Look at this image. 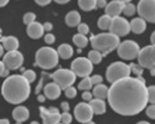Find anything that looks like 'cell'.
Instances as JSON below:
<instances>
[{
	"instance_id": "6da1fadb",
	"label": "cell",
	"mask_w": 155,
	"mask_h": 124,
	"mask_svg": "<svg viewBox=\"0 0 155 124\" xmlns=\"http://www.w3.org/2000/svg\"><path fill=\"white\" fill-rule=\"evenodd\" d=\"M107 98L112 109L118 114L135 116L148 104V87L141 77H127L112 83Z\"/></svg>"
},
{
	"instance_id": "7a4b0ae2",
	"label": "cell",
	"mask_w": 155,
	"mask_h": 124,
	"mask_svg": "<svg viewBox=\"0 0 155 124\" xmlns=\"http://www.w3.org/2000/svg\"><path fill=\"white\" fill-rule=\"evenodd\" d=\"M31 92L30 83L21 74H12L6 77L2 86V94L5 101L11 104H20L29 98Z\"/></svg>"
},
{
	"instance_id": "3957f363",
	"label": "cell",
	"mask_w": 155,
	"mask_h": 124,
	"mask_svg": "<svg viewBox=\"0 0 155 124\" xmlns=\"http://www.w3.org/2000/svg\"><path fill=\"white\" fill-rule=\"evenodd\" d=\"M119 37L113 34H99V35H93L91 37V45L93 50L101 52L103 56H107L113 50H115L119 46Z\"/></svg>"
},
{
	"instance_id": "277c9868",
	"label": "cell",
	"mask_w": 155,
	"mask_h": 124,
	"mask_svg": "<svg viewBox=\"0 0 155 124\" xmlns=\"http://www.w3.org/2000/svg\"><path fill=\"white\" fill-rule=\"evenodd\" d=\"M58 54L52 47H41L36 51L35 65L44 70H51L58 64Z\"/></svg>"
},
{
	"instance_id": "5b68a950",
	"label": "cell",
	"mask_w": 155,
	"mask_h": 124,
	"mask_svg": "<svg viewBox=\"0 0 155 124\" xmlns=\"http://www.w3.org/2000/svg\"><path fill=\"white\" fill-rule=\"evenodd\" d=\"M130 67L125 65L124 62H114V64L109 65V67L106 71V78L108 82L114 83L119 80L130 77Z\"/></svg>"
},
{
	"instance_id": "8992f818",
	"label": "cell",
	"mask_w": 155,
	"mask_h": 124,
	"mask_svg": "<svg viewBox=\"0 0 155 124\" xmlns=\"http://www.w3.org/2000/svg\"><path fill=\"white\" fill-rule=\"evenodd\" d=\"M139 65L143 68H148L153 76H155V45L145 46L140 50L138 55Z\"/></svg>"
},
{
	"instance_id": "52a82bcc",
	"label": "cell",
	"mask_w": 155,
	"mask_h": 124,
	"mask_svg": "<svg viewBox=\"0 0 155 124\" xmlns=\"http://www.w3.org/2000/svg\"><path fill=\"white\" fill-rule=\"evenodd\" d=\"M76 74L67 68H60L55 73L51 74V78L54 80L56 84H58L61 90H66L68 87H72V84L76 82Z\"/></svg>"
},
{
	"instance_id": "ba28073f",
	"label": "cell",
	"mask_w": 155,
	"mask_h": 124,
	"mask_svg": "<svg viewBox=\"0 0 155 124\" xmlns=\"http://www.w3.org/2000/svg\"><path fill=\"white\" fill-rule=\"evenodd\" d=\"M71 71L76 74L77 77H88L93 71V64L89 61L87 57H78L76 58L72 65H71Z\"/></svg>"
},
{
	"instance_id": "9c48e42d",
	"label": "cell",
	"mask_w": 155,
	"mask_h": 124,
	"mask_svg": "<svg viewBox=\"0 0 155 124\" xmlns=\"http://www.w3.org/2000/svg\"><path fill=\"white\" fill-rule=\"evenodd\" d=\"M117 51H118L119 57H122L123 60H134L138 57L140 48L135 41L127 40L119 44V46L117 47Z\"/></svg>"
},
{
	"instance_id": "30bf717a",
	"label": "cell",
	"mask_w": 155,
	"mask_h": 124,
	"mask_svg": "<svg viewBox=\"0 0 155 124\" xmlns=\"http://www.w3.org/2000/svg\"><path fill=\"white\" fill-rule=\"evenodd\" d=\"M137 11L141 19L155 24V0H139Z\"/></svg>"
},
{
	"instance_id": "8fae6325",
	"label": "cell",
	"mask_w": 155,
	"mask_h": 124,
	"mask_svg": "<svg viewBox=\"0 0 155 124\" xmlns=\"http://www.w3.org/2000/svg\"><path fill=\"white\" fill-rule=\"evenodd\" d=\"M130 31V25L129 22L120 16L117 18H112V22H110V26H109V32L115 35V36H125L129 34Z\"/></svg>"
},
{
	"instance_id": "7c38bea8",
	"label": "cell",
	"mask_w": 155,
	"mask_h": 124,
	"mask_svg": "<svg viewBox=\"0 0 155 124\" xmlns=\"http://www.w3.org/2000/svg\"><path fill=\"white\" fill-rule=\"evenodd\" d=\"M3 64L10 71L18 70L24 64V56L20 51H10L3 56Z\"/></svg>"
},
{
	"instance_id": "4fadbf2b",
	"label": "cell",
	"mask_w": 155,
	"mask_h": 124,
	"mask_svg": "<svg viewBox=\"0 0 155 124\" xmlns=\"http://www.w3.org/2000/svg\"><path fill=\"white\" fill-rule=\"evenodd\" d=\"M92 117H93V112L89 107L88 103H78L76 107H74V118L78 120L80 123H87L89 120H92Z\"/></svg>"
},
{
	"instance_id": "5bb4252c",
	"label": "cell",
	"mask_w": 155,
	"mask_h": 124,
	"mask_svg": "<svg viewBox=\"0 0 155 124\" xmlns=\"http://www.w3.org/2000/svg\"><path fill=\"white\" fill-rule=\"evenodd\" d=\"M40 113L44 120V124H57L60 123V112L57 108H40Z\"/></svg>"
},
{
	"instance_id": "9a60e30c",
	"label": "cell",
	"mask_w": 155,
	"mask_h": 124,
	"mask_svg": "<svg viewBox=\"0 0 155 124\" xmlns=\"http://www.w3.org/2000/svg\"><path fill=\"white\" fill-rule=\"evenodd\" d=\"M123 8H124L123 3L118 2V0H113L106 6V15L110 18H117L123 12Z\"/></svg>"
},
{
	"instance_id": "2e32d148",
	"label": "cell",
	"mask_w": 155,
	"mask_h": 124,
	"mask_svg": "<svg viewBox=\"0 0 155 124\" xmlns=\"http://www.w3.org/2000/svg\"><path fill=\"white\" fill-rule=\"evenodd\" d=\"M61 91L62 90L58 87V84H56L55 82H51V83L48 82L44 88V94L48 99H57L61 94Z\"/></svg>"
},
{
	"instance_id": "e0dca14e",
	"label": "cell",
	"mask_w": 155,
	"mask_h": 124,
	"mask_svg": "<svg viewBox=\"0 0 155 124\" xmlns=\"http://www.w3.org/2000/svg\"><path fill=\"white\" fill-rule=\"evenodd\" d=\"M26 32H28L29 37H31V39H40V37L44 35L45 30H44L42 24L36 22V21H35V22H32V24L28 25Z\"/></svg>"
},
{
	"instance_id": "ac0fdd59",
	"label": "cell",
	"mask_w": 155,
	"mask_h": 124,
	"mask_svg": "<svg viewBox=\"0 0 155 124\" xmlns=\"http://www.w3.org/2000/svg\"><path fill=\"white\" fill-rule=\"evenodd\" d=\"M88 104H89V107H91V109H92V112H93V114H98V116H101V114L104 113L106 109H107V104H106V102H104V99L94 98V99H92V101L89 102Z\"/></svg>"
},
{
	"instance_id": "d6986e66",
	"label": "cell",
	"mask_w": 155,
	"mask_h": 124,
	"mask_svg": "<svg viewBox=\"0 0 155 124\" xmlns=\"http://www.w3.org/2000/svg\"><path fill=\"white\" fill-rule=\"evenodd\" d=\"M2 45L4 47V50H6L8 52L10 51H18L19 48V40L14 36H8V37H3L2 39Z\"/></svg>"
},
{
	"instance_id": "ffe728a7",
	"label": "cell",
	"mask_w": 155,
	"mask_h": 124,
	"mask_svg": "<svg viewBox=\"0 0 155 124\" xmlns=\"http://www.w3.org/2000/svg\"><path fill=\"white\" fill-rule=\"evenodd\" d=\"M12 118H14L16 122L22 123L25 120L29 119V110L26 107H22V106H18L14 110H12Z\"/></svg>"
},
{
	"instance_id": "44dd1931",
	"label": "cell",
	"mask_w": 155,
	"mask_h": 124,
	"mask_svg": "<svg viewBox=\"0 0 155 124\" xmlns=\"http://www.w3.org/2000/svg\"><path fill=\"white\" fill-rule=\"evenodd\" d=\"M129 25H130V31H133L134 34H141L147 29V21L141 18L133 19Z\"/></svg>"
},
{
	"instance_id": "7402d4cb",
	"label": "cell",
	"mask_w": 155,
	"mask_h": 124,
	"mask_svg": "<svg viewBox=\"0 0 155 124\" xmlns=\"http://www.w3.org/2000/svg\"><path fill=\"white\" fill-rule=\"evenodd\" d=\"M66 24L70 28L78 26V25L81 24V15L77 11H70L66 15Z\"/></svg>"
},
{
	"instance_id": "603a6c76",
	"label": "cell",
	"mask_w": 155,
	"mask_h": 124,
	"mask_svg": "<svg viewBox=\"0 0 155 124\" xmlns=\"http://www.w3.org/2000/svg\"><path fill=\"white\" fill-rule=\"evenodd\" d=\"M108 87L107 86H104V84H97V86H94V88H93V92H92V94H93V97H96V98H98V99H104V98H107L108 97Z\"/></svg>"
},
{
	"instance_id": "cb8c5ba5",
	"label": "cell",
	"mask_w": 155,
	"mask_h": 124,
	"mask_svg": "<svg viewBox=\"0 0 155 124\" xmlns=\"http://www.w3.org/2000/svg\"><path fill=\"white\" fill-rule=\"evenodd\" d=\"M57 54H58V56H60L61 58L68 60V58L72 57V55H73V48H72L68 44H62V45H60V47H58V50H57Z\"/></svg>"
},
{
	"instance_id": "d4e9b609",
	"label": "cell",
	"mask_w": 155,
	"mask_h": 124,
	"mask_svg": "<svg viewBox=\"0 0 155 124\" xmlns=\"http://www.w3.org/2000/svg\"><path fill=\"white\" fill-rule=\"evenodd\" d=\"M96 2L97 0H78V5L84 11H91V10L97 8L96 6Z\"/></svg>"
},
{
	"instance_id": "484cf974",
	"label": "cell",
	"mask_w": 155,
	"mask_h": 124,
	"mask_svg": "<svg viewBox=\"0 0 155 124\" xmlns=\"http://www.w3.org/2000/svg\"><path fill=\"white\" fill-rule=\"evenodd\" d=\"M110 22H112V18L108 16V15H103L98 19V28L102 29V30H109V26H110Z\"/></svg>"
},
{
	"instance_id": "4316f807",
	"label": "cell",
	"mask_w": 155,
	"mask_h": 124,
	"mask_svg": "<svg viewBox=\"0 0 155 124\" xmlns=\"http://www.w3.org/2000/svg\"><path fill=\"white\" fill-rule=\"evenodd\" d=\"M73 42L76 46H78V48H83L87 46L88 44V39L86 37V35H81V34H77L73 36Z\"/></svg>"
},
{
	"instance_id": "83f0119b",
	"label": "cell",
	"mask_w": 155,
	"mask_h": 124,
	"mask_svg": "<svg viewBox=\"0 0 155 124\" xmlns=\"http://www.w3.org/2000/svg\"><path fill=\"white\" fill-rule=\"evenodd\" d=\"M89 61L92 62V64H99V62L102 61L103 58V55L98 51H96V50H92V51L88 52V57H87Z\"/></svg>"
},
{
	"instance_id": "f1b7e54d",
	"label": "cell",
	"mask_w": 155,
	"mask_h": 124,
	"mask_svg": "<svg viewBox=\"0 0 155 124\" xmlns=\"http://www.w3.org/2000/svg\"><path fill=\"white\" fill-rule=\"evenodd\" d=\"M93 87V84H92V82H91V78L89 77H84L81 82H80V84H78V88L80 90H82V91H89Z\"/></svg>"
},
{
	"instance_id": "f546056e",
	"label": "cell",
	"mask_w": 155,
	"mask_h": 124,
	"mask_svg": "<svg viewBox=\"0 0 155 124\" xmlns=\"http://www.w3.org/2000/svg\"><path fill=\"white\" fill-rule=\"evenodd\" d=\"M137 11V8L135 5H133L132 3H128V4H124V8H123V14L127 15V16H132L135 14Z\"/></svg>"
},
{
	"instance_id": "4dcf8cb0",
	"label": "cell",
	"mask_w": 155,
	"mask_h": 124,
	"mask_svg": "<svg viewBox=\"0 0 155 124\" xmlns=\"http://www.w3.org/2000/svg\"><path fill=\"white\" fill-rule=\"evenodd\" d=\"M21 76L26 80L29 83H32L35 80H36V73H35V71H32V70H26V71H24V73L21 74Z\"/></svg>"
},
{
	"instance_id": "1f68e13d",
	"label": "cell",
	"mask_w": 155,
	"mask_h": 124,
	"mask_svg": "<svg viewBox=\"0 0 155 124\" xmlns=\"http://www.w3.org/2000/svg\"><path fill=\"white\" fill-rule=\"evenodd\" d=\"M129 67H130V72H133L134 74H137L138 77H140L141 74H143L144 68L141 67L139 64H132V65H129Z\"/></svg>"
},
{
	"instance_id": "d6a6232c",
	"label": "cell",
	"mask_w": 155,
	"mask_h": 124,
	"mask_svg": "<svg viewBox=\"0 0 155 124\" xmlns=\"http://www.w3.org/2000/svg\"><path fill=\"white\" fill-rule=\"evenodd\" d=\"M60 122L62 124H70L72 122V116L70 114V112H63L61 114V118H60Z\"/></svg>"
},
{
	"instance_id": "836d02e7",
	"label": "cell",
	"mask_w": 155,
	"mask_h": 124,
	"mask_svg": "<svg viewBox=\"0 0 155 124\" xmlns=\"http://www.w3.org/2000/svg\"><path fill=\"white\" fill-rule=\"evenodd\" d=\"M148 102L155 104V86H150L148 88Z\"/></svg>"
},
{
	"instance_id": "e575fe53",
	"label": "cell",
	"mask_w": 155,
	"mask_h": 124,
	"mask_svg": "<svg viewBox=\"0 0 155 124\" xmlns=\"http://www.w3.org/2000/svg\"><path fill=\"white\" fill-rule=\"evenodd\" d=\"M36 20V15L34 14V12H26V14L24 15V22L26 25H30L32 22H35Z\"/></svg>"
},
{
	"instance_id": "d590c367",
	"label": "cell",
	"mask_w": 155,
	"mask_h": 124,
	"mask_svg": "<svg viewBox=\"0 0 155 124\" xmlns=\"http://www.w3.org/2000/svg\"><path fill=\"white\" fill-rule=\"evenodd\" d=\"M77 29H78V34H81V35H87L89 32L88 25L87 24H83V22H81L78 26H77Z\"/></svg>"
},
{
	"instance_id": "8d00e7d4",
	"label": "cell",
	"mask_w": 155,
	"mask_h": 124,
	"mask_svg": "<svg viewBox=\"0 0 155 124\" xmlns=\"http://www.w3.org/2000/svg\"><path fill=\"white\" fill-rule=\"evenodd\" d=\"M64 94H66L67 98H74L77 94V90L73 88V87H68V88L64 90Z\"/></svg>"
},
{
	"instance_id": "74e56055",
	"label": "cell",
	"mask_w": 155,
	"mask_h": 124,
	"mask_svg": "<svg viewBox=\"0 0 155 124\" xmlns=\"http://www.w3.org/2000/svg\"><path fill=\"white\" fill-rule=\"evenodd\" d=\"M48 76V73H46V72H44V73H41V80H40V82H38V84H37V87H36V93L38 94V92L41 91V88H42V84H44V81H45V78Z\"/></svg>"
},
{
	"instance_id": "f35d334b",
	"label": "cell",
	"mask_w": 155,
	"mask_h": 124,
	"mask_svg": "<svg viewBox=\"0 0 155 124\" xmlns=\"http://www.w3.org/2000/svg\"><path fill=\"white\" fill-rule=\"evenodd\" d=\"M147 116L149 117V118H151V119H155V104H151V106H149L148 108H147Z\"/></svg>"
},
{
	"instance_id": "ab89813d",
	"label": "cell",
	"mask_w": 155,
	"mask_h": 124,
	"mask_svg": "<svg viewBox=\"0 0 155 124\" xmlns=\"http://www.w3.org/2000/svg\"><path fill=\"white\" fill-rule=\"evenodd\" d=\"M55 36L51 34V32H47L46 35H45V42L47 44V45H52L54 42H55Z\"/></svg>"
},
{
	"instance_id": "60d3db41",
	"label": "cell",
	"mask_w": 155,
	"mask_h": 124,
	"mask_svg": "<svg viewBox=\"0 0 155 124\" xmlns=\"http://www.w3.org/2000/svg\"><path fill=\"white\" fill-rule=\"evenodd\" d=\"M102 81H103V78L99 76V74H96V76L91 77V82H92V84H93V86L101 84V83H102Z\"/></svg>"
},
{
	"instance_id": "b9f144b4",
	"label": "cell",
	"mask_w": 155,
	"mask_h": 124,
	"mask_svg": "<svg viewBox=\"0 0 155 124\" xmlns=\"http://www.w3.org/2000/svg\"><path fill=\"white\" fill-rule=\"evenodd\" d=\"M82 98H83V101H87V102H91L92 99H93V94L89 92V91H84V93L82 94Z\"/></svg>"
},
{
	"instance_id": "7bdbcfd3",
	"label": "cell",
	"mask_w": 155,
	"mask_h": 124,
	"mask_svg": "<svg viewBox=\"0 0 155 124\" xmlns=\"http://www.w3.org/2000/svg\"><path fill=\"white\" fill-rule=\"evenodd\" d=\"M35 2L40 6H46V5H48L51 2H52V0H35Z\"/></svg>"
},
{
	"instance_id": "ee69618b",
	"label": "cell",
	"mask_w": 155,
	"mask_h": 124,
	"mask_svg": "<svg viewBox=\"0 0 155 124\" xmlns=\"http://www.w3.org/2000/svg\"><path fill=\"white\" fill-rule=\"evenodd\" d=\"M96 6L97 8H106L107 6V0H97Z\"/></svg>"
},
{
	"instance_id": "f6af8a7d",
	"label": "cell",
	"mask_w": 155,
	"mask_h": 124,
	"mask_svg": "<svg viewBox=\"0 0 155 124\" xmlns=\"http://www.w3.org/2000/svg\"><path fill=\"white\" fill-rule=\"evenodd\" d=\"M42 26H44V30L47 31V32H50L51 30H52V24L51 22H45V24H42Z\"/></svg>"
},
{
	"instance_id": "bcb514c9",
	"label": "cell",
	"mask_w": 155,
	"mask_h": 124,
	"mask_svg": "<svg viewBox=\"0 0 155 124\" xmlns=\"http://www.w3.org/2000/svg\"><path fill=\"white\" fill-rule=\"evenodd\" d=\"M61 107H62V109H63V112H68V110H70V104H68L67 102H62V104H61Z\"/></svg>"
},
{
	"instance_id": "7dc6e473",
	"label": "cell",
	"mask_w": 155,
	"mask_h": 124,
	"mask_svg": "<svg viewBox=\"0 0 155 124\" xmlns=\"http://www.w3.org/2000/svg\"><path fill=\"white\" fill-rule=\"evenodd\" d=\"M4 70H5V65L3 64V61H0V77H2V74H3Z\"/></svg>"
},
{
	"instance_id": "c3c4849f",
	"label": "cell",
	"mask_w": 155,
	"mask_h": 124,
	"mask_svg": "<svg viewBox=\"0 0 155 124\" xmlns=\"http://www.w3.org/2000/svg\"><path fill=\"white\" fill-rule=\"evenodd\" d=\"M45 99H46V97H45V96H42V94H38V96H37V101H38V102L44 103V102H45Z\"/></svg>"
},
{
	"instance_id": "681fc988",
	"label": "cell",
	"mask_w": 155,
	"mask_h": 124,
	"mask_svg": "<svg viewBox=\"0 0 155 124\" xmlns=\"http://www.w3.org/2000/svg\"><path fill=\"white\" fill-rule=\"evenodd\" d=\"M9 73H10V70L5 67V70H4V72H3V74H2V77H9Z\"/></svg>"
},
{
	"instance_id": "f907efd6",
	"label": "cell",
	"mask_w": 155,
	"mask_h": 124,
	"mask_svg": "<svg viewBox=\"0 0 155 124\" xmlns=\"http://www.w3.org/2000/svg\"><path fill=\"white\" fill-rule=\"evenodd\" d=\"M9 3V0H0V8H3V6H5L6 4Z\"/></svg>"
},
{
	"instance_id": "816d5d0a",
	"label": "cell",
	"mask_w": 155,
	"mask_h": 124,
	"mask_svg": "<svg viewBox=\"0 0 155 124\" xmlns=\"http://www.w3.org/2000/svg\"><path fill=\"white\" fill-rule=\"evenodd\" d=\"M150 41H151V45H155V31L151 34V37H150Z\"/></svg>"
},
{
	"instance_id": "f5cc1de1",
	"label": "cell",
	"mask_w": 155,
	"mask_h": 124,
	"mask_svg": "<svg viewBox=\"0 0 155 124\" xmlns=\"http://www.w3.org/2000/svg\"><path fill=\"white\" fill-rule=\"evenodd\" d=\"M55 2H56L57 4H66V3L70 2V0H55Z\"/></svg>"
},
{
	"instance_id": "db71d44e",
	"label": "cell",
	"mask_w": 155,
	"mask_h": 124,
	"mask_svg": "<svg viewBox=\"0 0 155 124\" xmlns=\"http://www.w3.org/2000/svg\"><path fill=\"white\" fill-rule=\"evenodd\" d=\"M4 56V47L3 45H0V57H3Z\"/></svg>"
},
{
	"instance_id": "11a10c76",
	"label": "cell",
	"mask_w": 155,
	"mask_h": 124,
	"mask_svg": "<svg viewBox=\"0 0 155 124\" xmlns=\"http://www.w3.org/2000/svg\"><path fill=\"white\" fill-rule=\"evenodd\" d=\"M0 124H10L8 119H0Z\"/></svg>"
},
{
	"instance_id": "9f6ffc18",
	"label": "cell",
	"mask_w": 155,
	"mask_h": 124,
	"mask_svg": "<svg viewBox=\"0 0 155 124\" xmlns=\"http://www.w3.org/2000/svg\"><path fill=\"white\" fill-rule=\"evenodd\" d=\"M118 2H120V3H123V4H128V3H130L132 0H118Z\"/></svg>"
},
{
	"instance_id": "6f0895ef",
	"label": "cell",
	"mask_w": 155,
	"mask_h": 124,
	"mask_svg": "<svg viewBox=\"0 0 155 124\" xmlns=\"http://www.w3.org/2000/svg\"><path fill=\"white\" fill-rule=\"evenodd\" d=\"M137 124H150V123H148V122H145V120H141V122H138Z\"/></svg>"
},
{
	"instance_id": "680465c9",
	"label": "cell",
	"mask_w": 155,
	"mask_h": 124,
	"mask_svg": "<svg viewBox=\"0 0 155 124\" xmlns=\"http://www.w3.org/2000/svg\"><path fill=\"white\" fill-rule=\"evenodd\" d=\"M3 39V31H2V29H0V40Z\"/></svg>"
},
{
	"instance_id": "91938a15",
	"label": "cell",
	"mask_w": 155,
	"mask_h": 124,
	"mask_svg": "<svg viewBox=\"0 0 155 124\" xmlns=\"http://www.w3.org/2000/svg\"><path fill=\"white\" fill-rule=\"evenodd\" d=\"M84 124H94L92 120H89V122H87V123H84Z\"/></svg>"
},
{
	"instance_id": "94428289",
	"label": "cell",
	"mask_w": 155,
	"mask_h": 124,
	"mask_svg": "<svg viewBox=\"0 0 155 124\" xmlns=\"http://www.w3.org/2000/svg\"><path fill=\"white\" fill-rule=\"evenodd\" d=\"M30 124H40V123H38V122H31Z\"/></svg>"
},
{
	"instance_id": "6125c7cd",
	"label": "cell",
	"mask_w": 155,
	"mask_h": 124,
	"mask_svg": "<svg viewBox=\"0 0 155 124\" xmlns=\"http://www.w3.org/2000/svg\"><path fill=\"white\" fill-rule=\"evenodd\" d=\"M16 124H22V123H19V122H16Z\"/></svg>"
},
{
	"instance_id": "be15d7a7",
	"label": "cell",
	"mask_w": 155,
	"mask_h": 124,
	"mask_svg": "<svg viewBox=\"0 0 155 124\" xmlns=\"http://www.w3.org/2000/svg\"><path fill=\"white\" fill-rule=\"evenodd\" d=\"M57 124H62V123H61V122H60V123H57Z\"/></svg>"
}]
</instances>
